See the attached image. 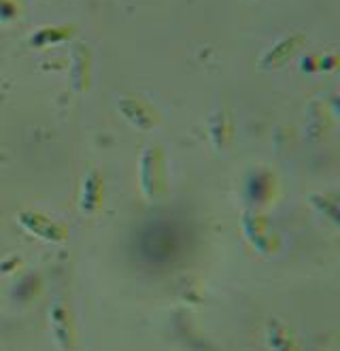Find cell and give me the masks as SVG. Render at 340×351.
<instances>
[{"mask_svg":"<svg viewBox=\"0 0 340 351\" xmlns=\"http://www.w3.org/2000/svg\"><path fill=\"white\" fill-rule=\"evenodd\" d=\"M298 43H300V38H298V36L285 38L283 43H279L264 58V66H281L283 62L298 49Z\"/></svg>","mask_w":340,"mask_h":351,"instance_id":"cell-1","label":"cell"}]
</instances>
